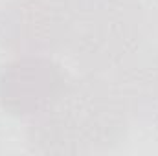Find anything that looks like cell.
Returning a JSON list of instances; mask_svg holds the SVG:
<instances>
[{"mask_svg": "<svg viewBox=\"0 0 158 156\" xmlns=\"http://www.w3.org/2000/svg\"><path fill=\"white\" fill-rule=\"evenodd\" d=\"M131 117L114 83L90 74L70 79L42 114L28 119V143L42 154H83L114 149Z\"/></svg>", "mask_w": 158, "mask_h": 156, "instance_id": "obj_1", "label": "cell"}, {"mask_svg": "<svg viewBox=\"0 0 158 156\" xmlns=\"http://www.w3.org/2000/svg\"><path fill=\"white\" fill-rule=\"evenodd\" d=\"M68 48L94 72L119 68L143 39L145 13L136 0H52Z\"/></svg>", "mask_w": 158, "mask_h": 156, "instance_id": "obj_2", "label": "cell"}, {"mask_svg": "<svg viewBox=\"0 0 158 156\" xmlns=\"http://www.w3.org/2000/svg\"><path fill=\"white\" fill-rule=\"evenodd\" d=\"M70 77L48 57L20 55L0 68V107L15 117H31L48 110L64 92Z\"/></svg>", "mask_w": 158, "mask_h": 156, "instance_id": "obj_3", "label": "cell"}, {"mask_svg": "<svg viewBox=\"0 0 158 156\" xmlns=\"http://www.w3.org/2000/svg\"><path fill=\"white\" fill-rule=\"evenodd\" d=\"M131 119L158 123V64L119 66L112 81Z\"/></svg>", "mask_w": 158, "mask_h": 156, "instance_id": "obj_4", "label": "cell"}]
</instances>
